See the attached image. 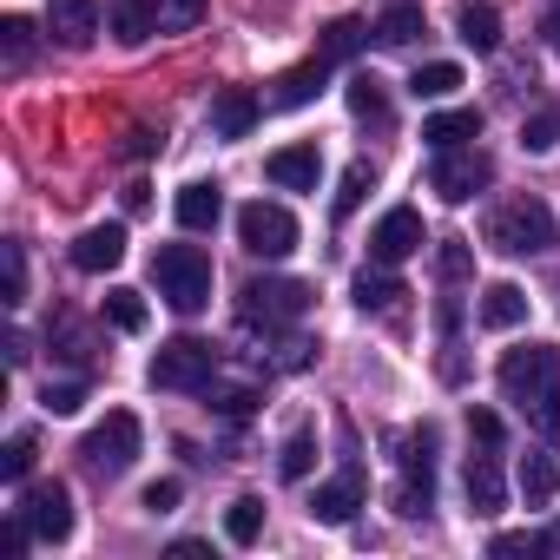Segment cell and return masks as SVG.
<instances>
[{"label":"cell","instance_id":"15","mask_svg":"<svg viewBox=\"0 0 560 560\" xmlns=\"http://www.w3.org/2000/svg\"><path fill=\"white\" fill-rule=\"evenodd\" d=\"M357 508H363V475L357 468H343L337 481H317V494H311V514L330 521V527H343Z\"/></svg>","mask_w":560,"mask_h":560},{"label":"cell","instance_id":"16","mask_svg":"<svg viewBox=\"0 0 560 560\" xmlns=\"http://www.w3.org/2000/svg\"><path fill=\"white\" fill-rule=\"evenodd\" d=\"M468 139H481V113L475 106H455V113L422 119V145L429 152H448V145H468Z\"/></svg>","mask_w":560,"mask_h":560},{"label":"cell","instance_id":"18","mask_svg":"<svg viewBox=\"0 0 560 560\" xmlns=\"http://www.w3.org/2000/svg\"><path fill=\"white\" fill-rule=\"evenodd\" d=\"M475 317H481V330H514V324H527V291L521 284H488Z\"/></svg>","mask_w":560,"mask_h":560},{"label":"cell","instance_id":"25","mask_svg":"<svg viewBox=\"0 0 560 560\" xmlns=\"http://www.w3.org/2000/svg\"><path fill=\"white\" fill-rule=\"evenodd\" d=\"M357 311H396V298H402V284L396 277H383V270H357Z\"/></svg>","mask_w":560,"mask_h":560},{"label":"cell","instance_id":"9","mask_svg":"<svg viewBox=\"0 0 560 560\" xmlns=\"http://www.w3.org/2000/svg\"><path fill=\"white\" fill-rule=\"evenodd\" d=\"M311 311V291L298 277H250L244 284V317H264V324H298Z\"/></svg>","mask_w":560,"mask_h":560},{"label":"cell","instance_id":"14","mask_svg":"<svg viewBox=\"0 0 560 560\" xmlns=\"http://www.w3.org/2000/svg\"><path fill=\"white\" fill-rule=\"evenodd\" d=\"M119 257H126V224H93L73 237V270H86V277L119 270Z\"/></svg>","mask_w":560,"mask_h":560},{"label":"cell","instance_id":"30","mask_svg":"<svg viewBox=\"0 0 560 560\" xmlns=\"http://www.w3.org/2000/svg\"><path fill=\"white\" fill-rule=\"evenodd\" d=\"M277 468H284V481H304V475L317 468V435H311V429H291V442H284V455H277Z\"/></svg>","mask_w":560,"mask_h":560},{"label":"cell","instance_id":"13","mask_svg":"<svg viewBox=\"0 0 560 560\" xmlns=\"http://www.w3.org/2000/svg\"><path fill=\"white\" fill-rule=\"evenodd\" d=\"M47 27H54V40L60 47H93L100 40V8L93 0H47Z\"/></svg>","mask_w":560,"mask_h":560},{"label":"cell","instance_id":"20","mask_svg":"<svg viewBox=\"0 0 560 560\" xmlns=\"http://www.w3.org/2000/svg\"><path fill=\"white\" fill-rule=\"evenodd\" d=\"M324 73H330V60H324V54H317V60H304V67H291L284 80H277L270 106H284V113H291V106H311V100L324 93Z\"/></svg>","mask_w":560,"mask_h":560},{"label":"cell","instance_id":"33","mask_svg":"<svg viewBox=\"0 0 560 560\" xmlns=\"http://www.w3.org/2000/svg\"><path fill=\"white\" fill-rule=\"evenodd\" d=\"M0 298H8V304L27 298V257H21V244H0Z\"/></svg>","mask_w":560,"mask_h":560},{"label":"cell","instance_id":"23","mask_svg":"<svg viewBox=\"0 0 560 560\" xmlns=\"http://www.w3.org/2000/svg\"><path fill=\"white\" fill-rule=\"evenodd\" d=\"M553 494H560V468H553V455L527 448V455H521V501H527V508H547Z\"/></svg>","mask_w":560,"mask_h":560},{"label":"cell","instance_id":"4","mask_svg":"<svg viewBox=\"0 0 560 560\" xmlns=\"http://www.w3.org/2000/svg\"><path fill=\"white\" fill-rule=\"evenodd\" d=\"M211 376H218V350L198 343V337H172V343H159V357H152V389L191 396V389H211Z\"/></svg>","mask_w":560,"mask_h":560},{"label":"cell","instance_id":"1","mask_svg":"<svg viewBox=\"0 0 560 560\" xmlns=\"http://www.w3.org/2000/svg\"><path fill=\"white\" fill-rule=\"evenodd\" d=\"M494 383H501V396H508L514 409H527L547 435H560V350H553V343H521V350H508L501 370H494Z\"/></svg>","mask_w":560,"mask_h":560},{"label":"cell","instance_id":"32","mask_svg":"<svg viewBox=\"0 0 560 560\" xmlns=\"http://www.w3.org/2000/svg\"><path fill=\"white\" fill-rule=\"evenodd\" d=\"M106 324L126 330V337H139L145 330V298L139 291H106Z\"/></svg>","mask_w":560,"mask_h":560},{"label":"cell","instance_id":"37","mask_svg":"<svg viewBox=\"0 0 560 560\" xmlns=\"http://www.w3.org/2000/svg\"><path fill=\"white\" fill-rule=\"evenodd\" d=\"M521 145H527V152H547V145H560V113H534V119L521 126Z\"/></svg>","mask_w":560,"mask_h":560},{"label":"cell","instance_id":"44","mask_svg":"<svg viewBox=\"0 0 560 560\" xmlns=\"http://www.w3.org/2000/svg\"><path fill=\"white\" fill-rule=\"evenodd\" d=\"M250 402H257L250 389H231V396H218V409H224L231 422H244V416H250Z\"/></svg>","mask_w":560,"mask_h":560},{"label":"cell","instance_id":"8","mask_svg":"<svg viewBox=\"0 0 560 560\" xmlns=\"http://www.w3.org/2000/svg\"><path fill=\"white\" fill-rule=\"evenodd\" d=\"M27 527H34V540H47V547H60L67 534H73V494L60 488V481H34V488H21V508H14Z\"/></svg>","mask_w":560,"mask_h":560},{"label":"cell","instance_id":"43","mask_svg":"<svg viewBox=\"0 0 560 560\" xmlns=\"http://www.w3.org/2000/svg\"><path fill=\"white\" fill-rule=\"evenodd\" d=\"M178 494H185L178 481H152V488H145V508H152V514H172V508H178Z\"/></svg>","mask_w":560,"mask_h":560},{"label":"cell","instance_id":"38","mask_svg":"<svg viewBox=\"0 0 560 560\" xmlns=\"http://www.w3.org/2000/svg\"><path fill=\"white\" fill-rule=\"evenodd\" d=\"M27 468H34V435H14L8 448H0V475H8V481H27Z\"/></svg>","mask_w":560,"mask_h":560},{"label":"cell","instance_id":"26","mask_svg":"<svg viewBox=\"0 0 560 560\" xmlns=\"http://www.w3.org/2000/svg\"><path fill=\"white\" fill-rule=\"evenodd\" d=\"M455 86H462V67H455V60H429V67H416V80H409L416 100H448Z\"/></svg>","mask_w":560,"mask_h":560},{"label":"cell","instance_id":"11","mask_svg":"<svg viewBox=\"0 0 560 560\" xmlns=\"http://www.w3.org/2000/svg\"><path fill=\"white\" fill-rule=\"evenodd\" d=\"M416 250H422V211H409V205L383 211V224L370 231V257H376V264H402V257H416Z\"/></svg>","mask_w":560,"mask_h":560},{"label":"cell","instance_id":"12","mask_svg":"<svg viewBox=\"0 0 560 560\" xmlns=\"http://www.w3.org/2000/svg\"><path fill=\"white\" fill-rule=\"evenodd\" d=\"M264 178H270V185H284V191H317V178H324V152H317V145H277V152L264 159Z\"/></svg>","mask_w":560,"mask_h":560},{"label":"cell","instance_id":"7","mask_svg":"<svg viewBox=\"0 0 560 560\" xmlns=\"http://www.w3.org/2000/svg\"><path fill=\"white\" fill-rule=\"evenodd\" d=\"M488 178H494V159L475 152V145H448V152H435V165H429V191L448 198V205H468Z\"/></svg>","mask_w":560,"mask_h":560},{"label":"cell","instance_id":"40","mask_svg":"<svg viewBox=\"0 0 560 560\" xmlns=\"http://www.w3.org/2000/svg\"><path fill=\"white\" fill-rule=\"evenodd\" d=\"M488 547H494L501 560H514V553H547V534H494Z\"/></svg>","mask_w":560,"mask_h":560},{"label":"cell","instance_id":"41","mask_svg":"<svg viewBox=\"0 0 560 560\" xmlns=\"http://www.w3.org/2000/svg\"><path fill=\"white\" fill-rule=\"evenodd\" d=\"M468 264H475V257H468V244H462V237H448V244H442V284H462Z\"/></svg>","mask_w":560,"mask_h":560},{"label":"cell","instance_id":"31","mask_svg":"<svg viewBox=\"0 0 560 560\" xmlns=\"http://www.w3.org/2000/svg\"><path fill=\"white\" fill-rule=\"evenodd\" d=\"M416 34H422V8H409V0H402V8H389V14L376 21V40H383V47H409Z\"/></svg>","mask_w":560,"mask_h":560},{"label":"cell","instance_id":"21","mask_svg":"<svg viewBox=\"0 0 560 560\" xmlns=\"http://www.w3.org/2000/svg\"><path fill=\"white\" fill-rule=\"evenodd\" d=\"M172 211H178L185 231H218V218H224V191H218V185H185Z\"/></svg>","mask_w":560,"mask_h":560},{"label":"cell","instance_id":"46","mask_svg":"<svg viewBox=\"0 0 560 560\" xmlns=\"http://www.w3.org/2000/svg\"><path fill=\"white\" fill-rule=\"evenodd\" d=\"M547 547H560V521H553V534H547Z\"/></svg>","mask_w":560,"mask_h":560},{"label":"cell","instance_id":"35","mask_svg":"<svg viewBox=\"0 0 560 560\" xmlns=\"http://www.w3.org/2000/svg\"><path fill=\"white\" fill-rule=\"evenodd\" d=\"M370 185H376V165H363V159H357V165L343 172V191H337V218H350V211L363 205V191H370Z\"/></svg>","mask_w":560,"mask_h":560},{"label":"cell","instance_id":"24","mask_svg":"<svg viewBox=\"0 0 560 560\" xmlns=\"http://www.w3.org/2000/svg\"><path fill=\"white\" fill-rule=\"evenodd\" d=\"M106 27H113L126 47H139V40H152V34H159V8H152V0H119Z\"/></svg>","mask_w":560,"mask_h":560},{"label":"cell","instance_id":"27","mask_svg":"<svg viewBox=\"0 0 560 560\" xmlns=\"http://www.w3.org/2000/svg\"><path fill=\"white\" fill-rule=\"evenodd\" d=\"M350 113L357 119H376V126L389 119V93H383L376 73H350Z\"/></svg>","mask_w":560,"mask_h":560},{"label":"cell","instance_id":"39","mask_svg":"<svg viewBox=\"0 0 560 560\" xmlns=\"http://www.w3.org/2000/svg\"><path fill=\"white\" fill-rule=\"evenodd\" d=\"M80 402H86L80 383H47V416H80Z\"/></svg>","mask_w":560,"mask_h":560},{"label":"cell","instance_id":"22","mask_svg":"<svg viewBox=\"0 0 560 560\" xmlns=\"http://www.w3.org/2000/svg\"><path fill=\"white\" fill-rule=\"evenodd\" d=\"M455 34H462V47L494 54V47H501V14L488 8V0H468V8L455 14Z\"/></svg>","mask_w":560,"mask_h":560},{"label":"cell","instance_id":"42","mask_svg":"<svg viewBox=\"0 0 560 560\" xmlns=\"http://www.w3.org/2000/svg\"><path fill=\"white\" fill-rule=\"evenodd\" d=\"M468 435H475L481 448H501V416H494V409H468Z\"/></svg>","mask_w":560,"mask_h":560},{"label":"cell","instance_id":"17","mask_svg":"<svg viewBox=\"0 0 560 560\" xmlns=\"http://www.w3.org/2000/svg\"><path fill=\"white\" fill-rule=\"evenodd\" d=\"M250 126H257V100H250L244 86H224V93L211 100V132H218V139H244Z\"/></svg>","mask_w":560,"mask_h":560},{"label":"cell","instance_id":"28","mask_svg":"<svg viewBox=\"0 0 560 560\" xmlns=\"http://www.w3.org/2000/svg\"><path fill=\"white\" fill-rule=\"evenodd\" d=\"M224 534H231L237 547H250V540L264 534V501H257V494H237V501L224 508Z\"/></svg>","mask_w":560,"mask_h":560},{"label":"cell","instance_id":"45","mask_svg":"<svg viewBox=\"0 0 560 560\" xmlns=\"http://www.w3.org/2000/svg\"><path fill=\"white\" fill-rule=\"evenodd\" d=\"M547 40H553V54H560V8L547 14Z\"/></svg>","mask_w":560,"mask_h":560},{"label":"cell","instance_id":"2","mask_svg":"<svg viewBox=\"0 0 560 560\" xmlns=\"http://www.w3.org/2000/svg\"><path fill=\"white\" fill-rule=\"evenodd\" d=\"M152 284L178 317H198L211 304V257L198 244H159L152 250Z\"/></svg>","mask_w":560,"mask_h":560},{"label":"cell","instance_id":"36","mask_svg":"<svg viewBox=\"0 0 560 560\" xmlns=\"http://www.w3.org/2000/svg\"><path fill=\"white\" fill-rule=\"evenodd\" d=\"M0 54H8V67H21V60L34 54V27H27L21 14H8V21H0Z\"/></svg>","mask_w":560,"mask_h":560},{"label":"cell","instance_id":"3","mask_svg":"<svg viewBox=\"0 0 560 560\" xmlns=\"http://www.w3.org/2000/svg\"><path fill=\"white\" fill-rule=\"evenodd\" d=\"M488 244L508 250V257H540V250L560 244V224L540 198H508V205L488 211Z\"/></svg>","mask_w":560,"mask_h":560},{"label":"cell","instance_id":"5","mask_svg":"<svg viewBox=\"0 0 560 560\" xmlns=\"http://www.w3.org/2000/svg\"><path fill=\"white\" fill-rule=\"evenodd\" d=\"M139 442H145L139 416H132V409H113L106 422H93V429H86L80 455H86V468H93V475H126V468L139 462Z\"/></svg>","mask_w":560,"mask_h":560},{"label":"cell","instance_id":"29","mask_svg":"<svg viewBox=\"0 0 560 560\" xmlns=\"http://www.w3.org/2000/svg\"><path fill=\"white\" fill-rule=\"evenodd\" d=\"M363 40H370V27H363V21H330V27H324V40H317V54L337 67V60H350Z\"/></svg>","mask_w":560,"mask_h":560},{"label":"cell","instance_id":"10","mask_svg":"<svg viewBox=\"0 0 560 560\" xmlns=\"http://www.w3.org/2000/svg\"><path fill=\"white\" fill-rule=\"evenodd\" d=\"M429 429H422V448H409L402 455V481H396V514L402 521H422L429 508H435V455H429Z\"/></svg>","mask_w":560,"mask_h":560},{"label":"cell","instance_id":"34","mask_svg":"<svg viewBox=\"0 0 560 560\" xmlns=\"http://www.w3.org/2000/svg\"><path fill=\"white\" fill-rule=\"evenodd\" d=\"M205 21V0H159V34H191Z\"/></svg>","mask_w":560,"mask_h":560},{"label":"cell","instance_id":"19","mask_svg":"<svg viewBox=\"0 0 560 560\" xmlns=\"http://www.w3.org/2000/svg\"><path fill=\"white\" fill-rule=\"evenodd\" d=\"M462 488H468V508H475V514H501V501H508L494 455H468V475H462Z\"/></svg>","mask_w":560,"mask_h":560},{"label":"cell","instance_id":"6","mask_svg":"<svg viewBox=\"0 0 560 560\" xmlns=\"http://www.w3.org/2000/svg\"><path fill=\"white\" fill-rule=\"evenodd\" d=\"M237 244L250 257H291L298 250V218L284 205H270V198H250L237 211Z\"/></svg>","mask_w":560,"mask_h":560}]
</instances>
